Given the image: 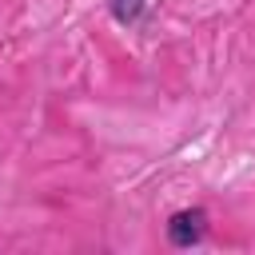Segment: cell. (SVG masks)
<instances>
[{
  "label": "cell",
  "mask_w": 255,
  "mask_h": 255,
  "mask_svg": "<svg viewBox=\"0 0 255 255\" xmlns=\"http://www.w3.org/2000/svg\"><path fill=\"white\" fill-rule=\"evenodd\" d=\"M139 8H143V0H112V12H116L120 24H131L139 16Z\"/></svg>",
  "instance_id": "7a4b0ae2"
},
{
  "label": "cell",
  "mask_w": 255,
  "mask_h": 255,
  "mask_svg": "<svg viewBox=\"0 0 255 255\" xmlns=\"http://www.w3.org/2000/svg\"><path fill=\"white\" fill-rule=\"evenodd\" d=\"M203 223H207L203 211H179V215H171L167 235H171V243L187 247V243H199V239H203Z\"/></svg>",
  "instance_id": "6da1fadb"
}]
</instances>
